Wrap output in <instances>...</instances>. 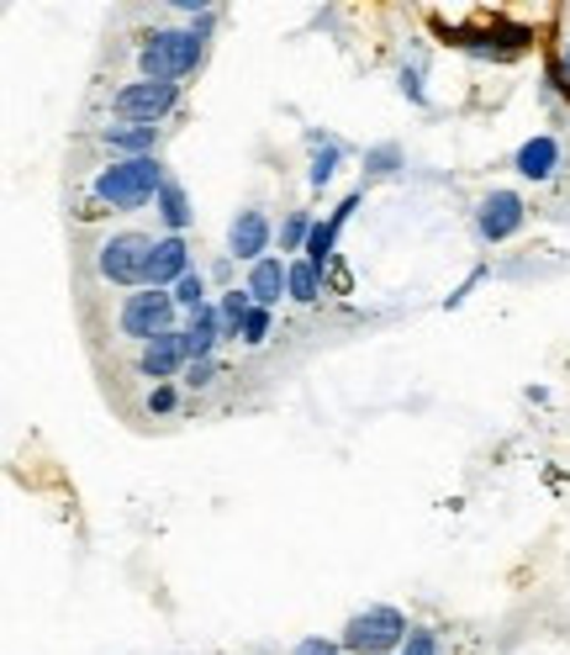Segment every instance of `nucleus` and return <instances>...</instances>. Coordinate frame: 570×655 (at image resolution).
<instances>
[{
    "mask_svg": "<svg viewBox=\"0 0 570 655\" xmlns=\"http://www.w3.org/2000/svg\"><path fill=\"white\" fill-rule=\"evenodd\" d=\"M165 186H169V175L154 154L148 159H117V165H106L101 180H95V201L112 207V212H133L142 201H159Z\"/></svg>",
    "mask_w": 570,
    "mask_h": 655,
    "instance_id": "1",
    "label": "nucleus"
},
{
    "mask_svg": "<svg viewBox=\"0 0 570 655\" xmlns=\"http://www.w3.org/2000/svg\"><path fill=\"white\" fill-rule=\"evenodd\" d=\"M201 64V32H180V27H169V32H154L148 43H142V80H180Z\"/></svg>",
    "mask_w": 570,
    "mask_h": 655,
    "instance_id": "2",
    "label": "nucleus"
},
{
    "mask_svg": "<svg viewBox=\"0 0 570 655\" xmlns=\"http://www.w3.org/2000/svg\"><path fill=\"white\" fill-rule=\"evenodd\" d=\"M407 634H412V624H407L397 608H365V613H355L349 619V630H344V645L355 655H391L397 645H402Z\"/></svg>",
    "mask_w": 570,
    "mask_h": 655,
    "instance_id": "3",
    "label": "nucleus"
},
{
    "mask_svg": "<svg viewBox=\"0 0 570 655\" xmlns=\"http://www.w3.org/2000/svg\"><path fill=\"white\" fill-rule=\"evenodd\" d=\"M148 254H154V239L117 233V239L101 243V275L112 286H148Z\"/></svg>",
    "mask_w": 570,
    "mask_h": 655,
    "instance_id": "4",
    "label": "nucleus"
},
{
    "mask_svg": "<svg viewBox=\"0 0 570 655\" xmlns=\"http://www.w3.org/2000/svg\"><path fill=\"white\" fill-rule=\"evenodd\" d=\"M169 317H175V292H133L122 302V334L154 344L159 334H169Z\"/></svg>",
    "mask_w": 570,
    "mask_h": 655,
    "instance_id": "5",
    "label": "nucleus"
},
{
    "mask_svg": "<svg viewBox=\"0 0 570 655\" xmlns=\"http://www.w3.org/2000/svg\"><path fill=\"white\" fill-rule=\"evenodd\" d=\"M175 101H180V91L169 80H133V85H122L112 96V106L122 112V122H154L159 127V117L175 112Z\"/></svg>",
    "mask_w": 570,
    "mask_h": 655,
    "instance_id": "6",
    "label": "nucleus"
},
{
    "mask_svg": "<svg viewBox=\"0 0 570 655\" xmlns=\"http://www.w3.org/2000/svg\"><path fill=\"white\" fill-rule=\"evenodd\" d=\"M522 218H528V207H522L518 191H492L481 207H475V228H481V239L486 243L513 239V233L522 228Z\"/></svg>",
    "mask_w": 570,
    "mask_h": 655,
    "instance_id": "7",
    "label": "nucleus"
},
{
    "mask_svg": "<svg viewBox=\"0 0 570 655\" xmlns=\"http://www.w3.org/2000/svg\"><path fill=\"white\" fill-rule=\"evenodd\" d=\"M190 275V243L186 239H154V254H148V292H165V286H180Z\"/></svg>",
    "mask_w": 570,
    "mask_h": 655,
    "instance_id": "8",
    "label": "nucleus"
},
{
    "mask_svg": "<svg viewBox=\"0 0 570 655\" xmlns=\"http://www.w3.org/2000/svg\"><path fill=\"white\" fill-rule=\"evenodd\" d=\"M264 249H270V218L264 212H238L233 228H228V254L260 265V260H270Z\"/></svg>",
    "mask_w": 570,
    "mask_h": 655,
    "instance_id": "9",
    "label": "nucleus"
},
{
    "mask_svg": "<svg viewBox=\"0 0 570 655\" xmlns=\"http://www.w3.org/2000/svg\"><path fill=\"white\" fill-rule=\"evenodd\" d=\"M186 360H190V355H186V334H180V328H169V334H159L154 344H142L138 370H142V376H154V381H165V376H175Z\"/></svg>",
    "mask_w": 570,
    "mask_h": 655,
    "instance_id": "10",
    "label": "nucleus"
},
{
    "mask_svg": "<svg viewBox=\"0 0 570 655\" xmlns=\"http://www.w3.org/2000/svg\"><path fill=\"white\" fill-rule=\"evenodd\" d=\"M243 292L254 296V307H275L281 296H291V265L285 260H260V265H249V286Z\"/></svg>",
    "mask_w": 570,
    "mask_h": 655,
    "instance_id": "11",
    "label": "nucleus"
},
{
    "mask_svg": "<svg viewBox=\"0 0 570 655\" xmlns=\"http://www.w3.org/2000/svg\"><path fill=\"white\" fill-rule=\"evenodd\" d=\"M180 334H186V355H190V360H212L217 339H228V334H222V307H201V313H190Z\"/></svg>",
    "mask_w": 570,
    "mask_h": 655,
    "instance_id": "12",
    "label": "nucleus"
},
{
    "mask_svg": "<svg viewBox=\"0 0 570 655\" xmlns=\"http://www.w3.org/2000/svg\"><path fill=\"white\" fill-rule=\"evenodd\" d=\"M101 138H106L112 148H122L127 159H148L154 144H159V127H154V122H112Z\"/></svg>",
    "mask_w": 570,
    "mask_h": 655,
    "instance_id": "13",
    "label": "nucleus"
},
{
    "mask_svg": "<svg viewBox=\"0 0 570 655\" xmlns=\"http://www.w3.org/2000/svg\"><path fill=\"white\" fill-rule=\"evenodd\" d=\"M518 175L522 180H549L555 175V165H560V144L555 138H528V144L518 148Z\"/></svg>",
    "mask_w": 570,
    "mask_h": 655,
    "instance_id": "14",
    "label": "nucleus"
},
{
    "mask_svg": "<svg viewBox=\"0 0 570 655\" xmlns=\"http://www.w3.org/2000/svg\"><path fill=\"white\" fill-rule=\"evenodd\" d=\"M154 207H159V218L169 222V233H175V239H180V233L190 228V196H186V186H175V180H169Z\"/></svg>",
    "mask_w": 570,
    "mask_h": 655,
    "instance_id": "15",
    "label": "nucleus"
},
{
    "mask_svg": "<svg viewBox=\"0 0 570 655\" xmlns=\"http://www.w3.org/2000/svg\"><path fill=\"white\" fill-rule=\"evenodd\" d=\"M307 144L317 148V154H312L307 180H312V191H323V186L332 180V170H338V144H332V138H323V133H307Z\"/></svg>",
    "mask_w": 570,
    "mask_h": 655,
    "instance_id": "16",
    "label": "nucleus"
},
{
    "mask_svg": "<svg viewBox=\"0 0 570 655\" xmlns=\"http://www.w3.org/2000/svg\"><path fill=\"white\" fill-rule=\"evenodd\" d=\"M291 296L296 302H317L323 296V270L312 260H291Z\"/></svg>",
    "mask_w": 570,
    "mask_h": 655,
    "instance_id": "17",
    "label": "nucleus"
},
{
    "mask_svg": "<svg viewBox=\"0 0 570 655\" xmlns=\"http://www.w3.org/2000/svg\"><path fill=\"white\" fill-rule=\"evenodd\" d=\"M249 313H254V296H249V292H228V296H222V334L238 339V334H243V323H249Z\"/></svg>",
    "mask_w": 570,
    "mask_h": 655,
    "instance_id": "18",
    "label": "nucleus"
},
{
    "mask_svg": "<svg viewBox=\"0 0 570 655\" xmlns=\"http://www.w3.org/2000/svg\"><path fill=\"white\" fill-rule=\"evenodd\" d=\"M175 307H186V313H201V307H207V275H201V270H190L186 281L175 286Z\"/></svg>",
    "mask_w": 570,
    "mask_h": 655,
    "instance_id": "19",
    "label": "nucleus"
},
{
    "mask_svg": "<svg viewBox=\"0 0 570 655\" xmlns=\"http://www.w3.org/2000/svg\"><path fill=\"white\" fill-rule=\"evenodd\" d=\"M312 228H317V222H312L307 212H291V218H285V228H281V249H307Z\"/></svg>",
    "mask_w": 570,
    "mask_h": 655,
    "instance_id": "20",
    "label": "nucleus"
},
{
    "mask_svg": "<svg viewBox=\"0 0 570 655\" xmlns=\"http://www.w3.org/2000/svg\"><path fill=\"white\" fill-rule=\"evenodd\" d=\"M270 339V307H254L249 323H243V344H264Z\"/></svg>",
    "mask_w": 570,
    "mask_h": 655,
    "instance_id": "21",
    "label": "nucleus"
},
{
    "mask_svg": "<svg viewBox=\"0 0 570 655\" xmlns=\"http://www.w3.org/2000/svg\"><path fill=\"white\" fill-rule=\"evenodd\" d=\"M397 159H402V154H397L391 144H386V148H376V154H365V165H370V175H391V170H397Z\"/></svg>",
    "mask_w": 570,
    "mask_h": 655,
    "instance_id": "22",
    "label": "nucleus"
},
{
    "mask_svg": "<svg viewBox=\"0 0 570 655\" xmlns=\"http://www.w3.org/2000/svg\"><path fill=\"white\" fill-rule=\"evenodd\" d=\"M217 376H222V370H217V360H190V370H186L190 387H212Z\"/></svg>",
    "mask_w": 570,
    "mask_h": 655,
    "instance_id": "23",
    "label": "nucleus"
},
{
    "mask_svg": "<svg viewBox=\"0 0 570 655\" xmlns=\"http://www.w3.org/2000/svg\"><path fill=\"white\" fill-rule=\"evenodd\" d=\"M291 655H338V645H332V640H323V634H307V640H302V645H296Z\"/></svg>",
    "mask_w": 570,
    "mask_h": 655,
    "instance_id": "24",
    "label": "nucleus"
},
{
    "mask_svg": "<svg viewBox=\"0 0 570 655\" xmlns=\"http://www.w3.org/2000/svg\"><path fill=\"white\" fill-rule=\"evenodd\" d=\"M402 655H433V630H412V634H407V651Z\"/></svg>",
    "mask_w": 570,
    "mask_h": 655,
    "instance_id": "25",
    "label": "nucleus"
},
{
    "mask_svg": "<svg viewBox=\"0 0 570 655\" xmlns=\"http://www.w3.org/2000/svg\"><path fill=\"white\" fill-rule=\"evenodd\" d=\"M402 91H407L412 101H428V96H423V70H418V64H407V70H402Z\"/></svg>",
    "mask_w": 570,
    "mask_h": 655,
    "instance_id": "26",
    "label": "nucleus"
},
{
    "mask_svg": "<svg viewBox=\"0 0 570 655\" xmlns=\"http://www.w3.org/2000/svg\"><path fill=\"white\" fill-rule=\"evenodd\" d=\"M148 413H175V391L154 387V397H148Z\"/></svg>",
    "mask_w": 570,
    "mask_h": 655,
    "instance_id": "27",
    "label": "nucleus"
},
{
    "mask_svg": "<svg viewBox=\"0 0 570 655\" xmlns=\"http://www.w3.org/2000/svg\"><path fill=\"white\" fill-rule=\"evenodd\" d=\"M566 64H570V49H566Z\"/></svg>",
    "mask_w": 570,
    "mask_h": 655,
    "instance_id": "28",
    "label": "nucleus"
}]
</instances>
